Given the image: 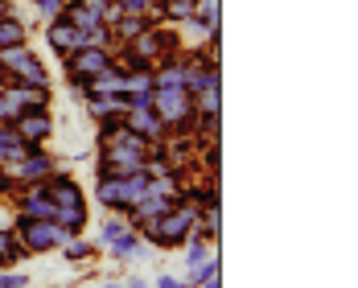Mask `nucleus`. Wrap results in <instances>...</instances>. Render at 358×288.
Here are the masks:
<instances>
[{"label":"nucleus","mask_w":358,"mask_h":288,"mask_svg":"<svg viewBox=\"0 0 358 288\" xmlns=\"http://www.w3.org/2000/svg\"><path fill=\"white\" fill-rule=\"evenodd\" d=\"M95 243H99V252L108 255V259H120V264H148L152 259V247L144 243L141 235L132 231V222L124 215H111L99 222V235H95Z\"/></svg>","instance_id":"f257e3e1"},{"label":"nucleus","mask_w":358,"mask_h":288,"mask_svg":"<svg viewBox=\"0 0 358 288\" xmlns=\"http://www.w3.org/2000/svg\"><path fill=\"white\" fill-rule=\"evenodd\" d=\"M13 235L17 243L25 247V255H58V247L71 239V231H62L58 222L50 218H25V215H13Z\"/></svg>","instance_id":"f03ea898"},{"label":"nucleus","mask_w":358,"mask_h":288,"mask_svg":"<svg viewBox=\"0 0 358 288\" xmlns=\"http://www.w3.org/2000/svg\"><path fill=\"white\" fill-rule=\"evenodd\" d=\"M0 74L8 82H29V87H54V74L45 66V58L37 54L34 45H8L0 50Z\"/></svg>","instance_id":"7ed1b4c3"},{"label":"nucleus","mask_w":358,"mask_h":288,"mask_svg":"<svg viewBox=\"0 0 358 288\" xmlns=\"http://www.w3.org/2000/svg\"><path fill=\"white\" fill-rule=\"evenodd\" d=\"M152 111L161 115V124L169 132H194V95L181 87H152Z\"/></svg>","instance_id":"20e7f679"},{"label":"nucleus","mask_w":358,"mask_h":288,"mask_svg":"<svg viewBox=\"0 0 358 288\" xmlns=\"http://www.w3.org/2000/svg\"><path fill=\"white\" fill-rule=\"evenodd\" d=\"M62 165H66V161H62L58 152H50V144H29V152L4 169V178L13 181V189H17V185H34V181H45L50 173H54V169H62Z\"/></svg>","instance_id":"39448f33"},{"label":"nucleus","mask_w":358,"mask_h":288,"mask_svg":"<svg viewBox=\"0 0 358 288\" xmlns=\"http://www.w3.org/2000/svg\"><path fill=\"white\" fill-rule=\"evenodd\" d=\"M136 54H141L148 66H157V62H169V58H178L181 54V34H178V25H148L141 37H132L128 41Z\"/></svg>","instance_id":"423d86ee"},{"label":"nucleus","mask_w":358,"mask_h":288,"mask_svg":"<svg viewBox=\"0 0 358 288\" xmlns=\"http://www.w3.org/2000/svg\"><path fill=\"white\" fill-rule=\"evenodd\" d=\"M111 66V50H95V45H78L74 54L62 58V74L66 82H83V78H95L99 71Z\"/></svg>","instance_id":"0eeeda50"},{"label":"nucleus","mask_w":358,"mask_h":288,"mask_svg":"<svg viewBox=\"0 0 358 288\" xmlns=\"http://www.w3.org/2000/svg\"><path fill=\"white\" fill-rule=\"evenodd\" d=\"M13 132L25 144H50L58 124H54V108H29L21 115H13Z\"/></svg>","instance_id":"6e6552de"},{"label":"nucleus","mask_w":358,"mask_h":288,"mask_svg":"<svg viewBox=\"0 0 358 288\" xmlns=\"http://www.w3.org/2000/svg\"><path fill=\"white\" fill-rule=\"evenodd\" d=\"M41 189L50 194V202H54V206H87V185H83L78 173H71L66 165H62V169H54L50 178L41 181Z\"/></svg>","instance_id":"1a4fd4ad"},{"label":"nucleus","mask_w":358,"mask_h":288,"mask_svg":"<svg viewBox=\"0 0 358 288\" xmlns=\"http://www.w3.org/2000/svg\"><path fill=\"white\" fill-rule=\"evenodd\" d=\"M41 37H45V50L62 62L66 54H74L78 45H87L83 41V29H74L66 17H50V21H41Z\"/></svg>","instance_id":"9d476101"},{"label":"nucleus","mask_w":358,"mask_h":288,"mask_svg":"<svg viewBox=\"0 0 358 288\" xmlns=\"http://www.w3.org/2000/svg\"><path fill=\"white\" fill-rule=\"evenodd\" d=\"M124 128H132L136 136H144L148 144H161L165 136H169V128L161 124V115L152 108H128L124 111Z\"/></svg>","instance_id":"9b49d317"},{"label":"nucleus","mask_w":358,"mask_h":288,"mask_svg":"<svg viewBox=\"0 0 358 288\" xmlns=\"http://www.w3.org/2000/svg\"><path fill=\"white\" fill-rule=\"evenodd\" d=\"M78 103H83V115H87L91 124L120 120V115L128 111V99H124V95H87V99H78Z\"/></svg>","instance_id":"f8f14e48"},{"label":"nucleus","mask_w":358,"mask_h":288,"mask_svg":"<svg viewBox=\"0 0 358 288\" xmlns=\"http://www.w3.org/2000/svg\"><path fill=\"white\" fill-rule=\"evenodd\" d=\"M58 255H62L71 268H87V264H95V259H99L103 252H99V243H95V239L83 231V235H71V239L58 247Z\"/></svg>","instance_id":"ddd939ff"},{"label":"nucleus","mask_w":358,"mask_h":288,"mask_svg":"<svg viewBox=\"0 0 358 288\" xmlns=\"http://www.w3.org/2000/svg\"><path fill=\"white\" fill-rule=\"evenodd\" d=\"M29 37H34V25H29L17 8L0 17V50H8V45H25Z\"/></svg>","instance_id":"4468645a"},{"label":"nucleus","mask_w":358,"mask_h":288,"mask_svg":"<svg viewBox=\"0 0 358 288\" xmlns=\"http://www.w3.org/2000/svg\"><path fill=\"white\" fill-rule=\"evenodd\" d=\"M178 252H181V276H189L194 268H202V264L218 252V243H206V239H194V235H189Z\"/></svg>","instance_id":"2eb2a0df"},{"label":"nucleus","mask_w":358,"mask_h":288,"mask_svg":"<svg viewBox=\"0 0 358 288\" xmlns=\"http://www.w3.org/2000/svg\"><path fill=\"white\" fill-rule=\"evenodd\" d=\"M185 285L189 288H222V255H210L202 268H194L189 276H185Z\"/></svg>","instance_id":"dca6fc26"},{"label":"nucleus","mask_w":358,"mask_h":288,"mask_svg":"<svg viewBox=\"0 0 358 288\" xmlns=\"http://www.w3.org/2000/svg\"><path fill=\"white\" fill-rule=\"evenodd\" d=\"M25 152H29V144L13 132V124H0V169H8L13 161H21Z\"/></svg>","instance_id":"f3484780"},{"label":"nucleus","mask_w":358,"mask_h":288,"mask_svg":"<svg viewBox=\"0 0 358 288\" xmlns=\"http://www.w3.org/2000/svg\"><path fill=\"white\" fill-rule=\"evenodd\" d=\"M148 25H152L148 17H136V13H124V17H120V21L111 25V37H115V45H128V41H132V37H141L144 29H148Z\"/></svg>","instance_id":"a211bd4d"},{"label":"nucleus","mask_w":358,"mask_h":288,"mask_svg":"<svg viewBox=\"0 0 358 288\" xmlns=\"http://www.w3.org/2000/svg\"><path fill=\"white\" fill-rule=\"evenodd\" d=\"M29 255L25 247L17 243V235H13V226H0V268H21Z\"/></svg>","instance_id":"6ab92c4d"},{"label":"nucleus","mask_w":358,"mask_h":288,"mask_svg":"<svg viewBox=\"0 0 358 288\" xmlns=\"http://www.w3.org/2000/svg\"><path fill=\"white\" fill-rule=\"evenodd\" d=\"M58 17H66V21H71L74 29H83V34H87V29H95V25H99V17H95V13H91V8H87V4H83V0H66V8H62V13H58Z\"/></svg>","instance_id":"aec40b11"},{"label":"nucleus","mask_w":358,"mask_h":288,"mask_svg":"<svg viewBox=\"0 0 358 288\" xmlns=\"http://www.w3.org/2000/svg\"><path fill=\"white\" fill-rule=\"evenodd\" d=\"M194 108H198V115L222 120V87H202V91L194 95Z\"/></svg>","instance_id":"412c9836"},{"label":"nucleus","mask_w":358,"mask_h":288,"mask_svg":"<svg viewBox=\"0 0 358 288\" xmlns=\"http://www.w3.org/2000/svg\"><path fill=\"white\" fill-rule=\"evenodd\" d=\"M194 21L206 29H222V0H194Z\"/></svg>","instance_id":"4be33fe9"},{"label":"nucleus","mask_w":358,"mask_h":288,"mask_svg":"<svg viewBox=\"0 0 358 288\" xmlns=\"http://www.w3.org/2000/svg\"><path fill=\"white\" fill-rule=\"evenodd\" d=\"M83 41H87V45H95V50H115V37H111L108 25H95V29H87V34H83Z\"/></svg>","instance_id":"5701e85b"},{"label":"nucleus","mask_w":358,"mask_h":288,"mask_svg":"<svg viewBox=\"0 0 358 288\" xmlns=\"http://www.w3.org/2000/svg\"><path fill=\"white\" fill-rule=\"evenodd\" d=\"M29 272H21V268H0V288H29Z\"/></svg>","instance_id":"b1692460"},{"label":"nucleus","mask_w":358,"mask_h":288,"mask_svg":"<svg viewBox=\"0 0 358 288\" xmlns=\"http://www.w3.org/2000/svg\"><path fill=\"white\" fill-rule=\"evenodd\" d=\"M29 4H34V13L41 21H50V17H58V13L66 8V0H29Z\"/></svg>","instance_id":"393cba45"},{"label":"nucleus","mask_w":358,"mask_h":288,"mask_svg":"<svg viewBox=\"0 0 358 288\" xmlns=\"http://www.w3.org/2000/svg\"><path fill=\"white\" fill-rule=\"evenodd\" d=\"M152 288H189V285H185V276H178V272H161L152 280Z\"/></svg>","instance_id":"a878e982"},{"label":"nucleus","mask_w":358,"mask_h":288,"mask_svg":"<svg viewBox=\"0 0 358 288\" xmlns=\"http://www.w3.org/2000/svg\"><path fill=\"white\" fill-rule=\"evenodd\" d=\"M124 288H152V280H144L141 272H132V276L124 280Z\"/></svg>","instance_id":"bb28decb"},{"label":"nucleus","mask_w":358,"mask_h":288,"mask_svg":"<svg viewBox=\"0 0 358 288\" xmlns=\"http://www.w3.org/2000/svg\"><path fill=\"white\" fill-rule=\"evenodd\" d=\"M83 4H87V8H91V13H95V17H99V13H103V8H108L111 0H83Z\"/></svg>","instance_id":"cd10ccee"},{"label":"nucleus","mask_w":358,"mask_h":288,"mask_svg":"<svg viewBox=\"0 0 358 288\" xmlns=\"http://www.w3.org/2000/svg\"><path fill=\"white\" fill-rule=\"evenodd\" d=\"M13 8H17L13 0H0V17H4V13H13Z\"/></svg>","instance_id":"c85d7f7f"},{"label":"nucleus","mask_w":358,"mask_h":288,"mask_svg":"<svg viewBox=\"0 0 358 288\" xmlns=\"http://www.w3.org/2000/svg\"><path fill=\"white\" fill-rule=\"evenodd\" d=\"M99 288H124V280H108V285H99Z\"/></svg>","instance_id":"c756f323"},{"label":"nucleus","mask_w":358,"mask_h":288,"mask_svg":"<svg viewBox=\"0 0 358 288\" xmlns=\"http://www.w3.org/2000/svg\"><path fill=\"white\" fill-rule=\"evenodd\" d=\"M25 4H29V0H25Z\"/></svg>","instance_id":"7c9ffc66"}]
</instances>
